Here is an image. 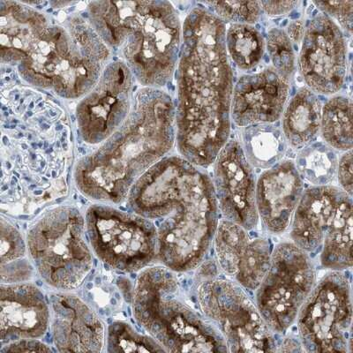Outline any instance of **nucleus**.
Wrapping results in <instances>:
<instances>
[{"mask_svg":"<svg viewBox=\"0 0 353 353\" xmlns=\"http://www.w3.org/2000/svg\"><path fill=\"white\" fill-rule=\"evenodd\" d=\"M94 255L122 272H141L157 261V233L150 220L106 203H94L85 212Z\"/></svg>","mask_w":353,"mask_h":353,"instance_id":"9d476101","label":"nucleus"},{"mask_svg":"<svg viewBox=\"0 0 353 353\" xmlns=\"http://www.w3.org/2000/svg\"><path fill=\"white\" fill-rule=\"evenodd\" d=\"M108 352H166L159 343L146 332L141 333L130 323L114 321L106 333Z\"/></svg>","mask_w":353,"mask_h":353,"instance_id":"c85d7f7f","label":"nucleus"},{"mask_svg":"<svg viewBox=\"0 0 353 353\" xmlns=\"http://www.w3.org/2000/svg\"><path fill=\"white\" fill-rule=\"evenodd\" d=\"M316 281V267L310 254L292 241L274 247L269 270L255 290L254 299L275 335H285L295 325Z\"/></svg>","mask_w":353,"mask_h":353,"instance_id":"9b49d317","label":"nucleus"},{"mask_svg":"<svg viewBox=\"0 0 353 353\" xmlns=\"http://www.w3.org/2000/svg\"><path fill=\"white\" fill-rule=\"evenodd\" d=\"M225 46L230 61L248 72L260 65L266 50L263 34L253 25H230L225 31Z\"/></svg>","mask_w":353,"mask_h":353,"instance_id":"cd10ccee","label":"nucleus"},{"mask_svg":"<svg viewBox=\"0 0 353 353\" xmlns=\"http://www.w3.org/2000/svg\"><path fill=\"white\" fill-rule=\"evenodd\" d=\"M347 196L334 185L305 189L290 226L291 241L311 256L320 253L337 210Z\"/></svg>","mask_w":353,"mask_h":353,"instance_id":"412c9836","label":"nucleus"},{"mask_svg":"<svg viewBox=\"0 0 353 353\" xmlns=\"http://www.w3.org/2000/svg\"><path fill=\"white\" fill-rule=\"evenodd\" d=\"M347 66L345 33L319 12L308 22L298 59L305 87L317 94L335 96L345 86Z\"/></svg>","mask_w":353,"mask_h":353,"instance_id":"4468645a","label":"nucleus"},{"mask_svg":"<svg viewBox=\"0 0 353 353\" xmlns=\"http://www.w3.org/2000/svg\"><path fill=\"white\" fill-rule=\"evenodd\" d=\"M28 255L47 285L61 292L78 288L93 267L85 216L74 206L44 211L28 229Z\"/></svg>","mask_w":353,"mask_h":353,"instance_id":"6e6552de","label":"nucleus"},{"mask_svg":"<svg viewBox=\"0 0 353 353\" xmlns=\"http://www.w3.org/2000/svg\"><path fill=\"white\" fill-rule=\"evenodd\" d=\"M336 181L339 188L345 191L349 196L352 197V150L343 152L339 159L336 170Z\"/></svg>","mask_w":353,"mask_h":353,"instance_id":"473e14b6","label":"nucleus"},{"mask_svg":"<svg viewBox=\"0 0 353 353\" xmlns=\"http://www.w3.org/2000/svg\"><path fill=\"white\" fill-rule=\"evenodd\" d=\"M251 232L221 219L212 245L223 275L249 293L255 292L266 275L275 247L270 238Z\"/></svg>","mask_w":353,"mask_h":353,"instance_id":"dca6fc26","label":"nucleus"},{"mask_svg":"<svg viewBox=\"0 0 353 353\" xmlns=\"http://www.w3.org/2000/svg\"><path fill=\"white\" fill-rule=\"evenodd\" d=\"M178 274L162 264L141 271L132 299L138 325L166 352H228L219 330L188 301Z\"/></svg>","mask_w":353,"mask_h":353,"instance_id":"0eeeda50","label":"nucleus"},{"mask_svg":"<svg viewBox=\"0 0 353 353\" xmlns=\"http://www.w3.org/2000/svg\"><path fill=\"white\" fill-rule=\"evenodd\" d=\"M315 8L339 25L349 36L352 33L353 1H314Z\"/></svg>","mask_w":353,"mask_h":353,"instance_id":"2f4dec72","label":"nucleus"},{"mask_svg":"<svg viewBox=\"0 0 353 353\" xmlns=\"http://www.w3.org/2000/svg\"><path fill=\"white\" fill-rule=\"evenodd\" d=\"M1 345L21 339H39L50 324L49 301L36 285L1 283Z\"/></svg>","mask_w":353,"mask_h":353,"instance_id":"aec40b11","label":"nucleus"},{"mask_svg":"<svg viewBox=\"0 0 353 353\" xmlns=\"http://www.w3.org/2000/svg\"><path fill=\"white\" fill-rule=\"evenodd\" d=\"M157 233V261L176 273L206 259L221 219L212 179L181 156L166 157L141 176L127 200Z\"/></svg>","mask_w":353,"mask_h":353,"instance_id":"20e7f679","label":"nucleus"},{"mask_svg":"<svg viewBox=\"0 0 353 353\" xmlns=\"http://www.w3.org/2000/svg\"><path fill=\"white\" fill-rule=\"evenodd\" d=\"M339 157L323 141H314L299 150L294 163L299 176L311 187L333 185Z\"/></svg>","mask_w":353,"mask_h":353,"instance_id":"bb28decb","label":"nucleus"},{"mask_svg":"<svg viewBox=\"0 0 353 353\" xmlns=\"http://www.w3.org/2000/svg\"><path fill=\"white\" fill-rule=\"evenodd\" d=\"M352 197L347 196L340 204L321 245L320 263L323 269H352Z\"/></svg>","mask_w":353,"mask_h":353,"instance_id":"b1692460","label":"nucleus"},{"mask_svg":"<svg viewBox=\"0 0 353 353\" xmlns=\"http://www.w3.org/2000/svg\"><path fill=\"white\" fill-rule=\"evenodd\" d=\"M176 137L172 97L163 88L141 87L121 127L79 156L72 172L75 185L94 203H125L139 179L176 146Z\"/></svg>","mask_w":353,"mask_h":353,"instance_id":"39448f33","label":"nucleus"},{"mask_svg":"<svg viewBox=\"0 0 353 353\" xmlns=\"http://www.w3.org/2000/svg\"><path fill=\"white\" fill-rule=\"evenodd\" d=\"M28 256L26 239L12 223L1 219L2 283L28 282L36 270Z\"/></svg>","mask_w":353,"mask_h":353,"instance_id":"a878e982","label":"nucleus"},{"mask_svg":"<svg viewBox=\"0 0 353 353\" xmlns=\"http://www.w3.org/2000/svg\"><path fill=\"white\" fill-rule=\"evenodd\" d=\"M135 83L128 65L112 59L92 90L79 100L75 119L81 141L97 146L121 127L131 112Z\"/></svg>","mask_w":353,"mask_h":353,"instance_id":"ddd939ff","label":"nucleus"},{"mask_svg":"<svg viewBox=\"0 0 353 353\" xmlns=\"http://www.w3.org/2000/svg\"><path fill=\"white\" fill-rule=\"evenodd\" d=\"M241 144L248 163L263 171L282 162L289 147L281 128L275 123L242 128Z\"/></svg>","mask_w":353,"mask_h":353,"instance_id":"5701e85b","label":"nucleus"},{"mask_svg":"<svg viewBox=\"0 0 353 353\" xmlns=\"http://www.w3.org/2000/svg\"><path fill=\"white\" fill-rule=\"evenodd\" d=\"M281 340L279 339V345H277V352H304L303 346L301 339L297 335L290 334V331L282 336Z\"/></svg>","mask_w":353,"mask_h":353,"instance_id":"c9c22d12","label":"nucleus"},{"mask_svg":"<svg viewBox=\"0 0 353 353\" xmlns=\"http://www.w3.org/2000/svg\"><path fill=\"white\" fill-rule=\"evenodd\" d=\"M194 297L199 309L213 324L228 352H276L279 339L260 314L254 299L222 272L196 276Z\"/></svg>","mask_w":353,"mask_h":353,"instance_id":"1a4fd4ad","label":"nucleus"},{"mask_svg":"<svg viewBox=\"0 0 353 353\" xmlns=\"http://www.w3.org/2000/svg\"><path fill=\"white\" fill-rule=\"evenodd\" d=\"M323 103L307 87L299 88L283 110L282 132L289 147L296 151L314 143L320 135Z\"/></svg>","mask_w":353,"mask_h":353,"instance_id":"4be33fe9","label":"nucleus"},{"mask_svg":"<svg viewBox=\"0 0 353 353\" xmlns=\"http://www.w3.org/2000/svg\"><path fill=\"white\" fill-rule=\"evenodd\" d=\"M50 327L61 352H101L105 327L91 308L74 293L57 292L49 298Z\"/></svg>","mask_w":353,"mask_h":353,"instance_id":"a211bd4d","label":"nucleus"},{"mask_svg":"<svg viewBox=\"0 0 353 353\" xmlns=\"http://www.w3.org/2000/svg\"><path fill=\"white\" fill-rule=\"evenodd\" d=\"M291 81L272 66L243 74L233 88L232 121L241 128L279 121L289 101Z\"/></svg>","mask_w":353,"mask_h":353,"instance_id":"f3484780","label":"nucleus"},{"mask_svg":"<svg viewBox=\"0 0 353 353\" xmlns=\"http://www.w3.org/2000/svg\"><path fill=\"white\" fill-rule=\"evenodd\" d=\"M320 135L336 151L352 150V103L348 97L335 94L324 103Z\"/></svg>","mask_w":353,"mask_h":353,"instance_id":"393cba45","label":"nucleus"},{"mask_svg":"<svg viewBox=\"0 0 353 353\" xmlns=\"http://www.w3.org/2000/svg\"><path fill=\"white\" fill-rule=\"evenodd\" d=\"M261 10L268 17L279 18L291 14L299 5V1H260Z\"/></svg>","mask_w":353,"mask_h":353,"instance_id":"f704fd0d","label":"nucleus"},{"mask_svg":"<svg viewBox=\"0 0 353 353\" xmlns=\"http://www.w3.org/2000/svg\"><path fill=\"white\" fill-rule=\"evenodd\" d=\"M52 349L39 339H21L1 346L0 352H50Z\"/></svg>","mask_w":353,"mask_h":353,"instance_id":"72a5a7b5","label":"nucleus"},{"mask_svg":"<svg viewBox=\"0 0 353 353\" xmlns=\"http://www.w3.org/2000/svg\"><path fill=\"white\" fill-rule=\"evenodd\" d=\"M223 24L254 25L260 21L263 10L260 1H209L203 3Z\"/></svg>","mask_w":353,"mask_h":353,"instance_id":"7c9ffc66","label":"nucleus"},{"mask_svg":"<svg viewBox=\"0 0 353 353\" xmlns=\"http://www.w3.org/2000/svg\"><path fill=\"white\" fill-rule=\"evenodd\" d=\"M59 97L2 77V201L64 196L72 153L70 118Z\"/></svg>","mask_w":353,"mask_h":353,"instance_id":"7ed1b4c3","label":"nucleus"},{"mask_svg":"<svg viewBox=\"0 0 353 353\" xmlns=\"http://www.w3.org/2000/svg\"><path fill=\"white\" fill-rule=\"evenodd\" d=\"M0 1L2 68L59 99L80 100L113 59L80 2Z\"/></svg>","mask_w":353,"mask_h":353,"instance_id":"f257e3e1","label":"nucleus"},{"mask_svg":"<svg viewBox=\"0 0 353 353\" xmlns=\"http://www.w3.org/2000/svg\"><path fill=\"white\" fill-rule=\"evenodd\" d=\"M87 12L97 33L141 87L163 88L174 77L183 22L167 1H92Z\"/></svg>","mask_w":353,"mask_h":353,"instance_id":"423d86ee","label":"nucleus"},{"mask_svg":"<svg viewBox=\"0 0 353 353\" xmlns=\"http://www.w3.org/2000/svg\"><path fill=\"white\" fill-rule=\"evenodd\" d=\"M305 21L301 19L290 22L285 33L293 46H301L305 33Z\"/></svg>","mask_w":353,"mask_h":353,"instance_id":"e433bc0d","label":"nucleus"},{"mask_svg":"<svg viewBox=\"0 0 353 353\" xmlns=\"http://www.w3.org/2000/svg\"><path fill=\"white\" fill-rule=\"evenodd\" d=\"M225 31L203 5L183 22L175 72L176 146L179 156L203 169L213 165L231 137L234 74Z\"/></svg>","mask_w":353,"mask_h":353,"instance_id":"f03ea898","label":"nucleus"},{"mask_svg":"<svg viewBox=\"0 0 353 353\" xmlns=\"http://www.w3.org/2000/svg\"><path fill=\"white\" fill-rule=\"evenodd\" d=\"M213 187L221 219L248 231L259 226L256 207L257 179L243 152L241 141L230 139L213 163Z\"/></svg>","mask_w":353,"mask_h":353,"instance_id":"2eb2a0df","label":"nucleus"},{"mask_svg":"<svg viewBox=\"0 0 353 353\" xmlns=\"http://www.w3.org/2000/svg\"><path fill=\"white\" fill-rule=\"evenodd\" d=\"M265 46L272 68L283 77L292 81L296 71V56L293 44L285 31L273 28L268 32Z\"/></svg>","mask_w":353,"mask_h":353,"instance_id":"c756f323","label":"nucleus"},{"mask_svg":"<svg viewBox=\"0 0 353 353\" xmlns=\"http://www.w3.org/2000/svg\"><path fill=\"white\" fill-rule=\"evenodd\" d=\"M304 183L291 159H283L261 173L257 179L256 207L265 231L276 236L289 232Z\"/></svg>","mask_w":353,"mask_h":353,"instance_id":"6ab92c4d","label":"nucleus"},{"mask_svg":"<svg viewBox=\"0 0 353 353\" xmlns=\"http://www.w3.org/2000/svg\"><path fill=\"white\" fill-rule=\"evenodd\" d=\"M352 299L348 271L317 280L295 325L305 352H352Z\"/></svg>","mask_w":353,"mask_h":353,"instance_id":"f8f14e48","label":"nucleus"}]
</instances>
